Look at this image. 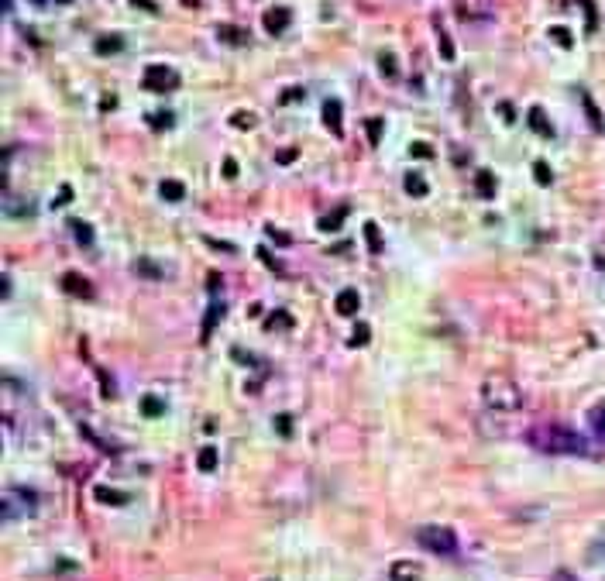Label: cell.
<instances>
[{"label": "cell", "mask_w": 605, "mask_h": 581, "mask_svg": "<svg viewBox=\"0 0 605 581\" xmlns=\"http://www.w3.org/2000/svg\"><path fill=\"white\" fill-rule=\"evenodd\" d=\"M341 114H344L341 100H327V103H323V124H327L337 138L344 134V120H341Z\"/></svg>", "instance_id": "obj_8"}, {"label": "cell", "mask_w": 605, "mask_h": 581, "mask_svg": "<svg viewBox=\"0 0 605 581\" xmlns=\"http://www.w3.org/2000/svg\"><path fill=\"white\" fill-rule=\"evenodd\" d=\"M334 310H337L341 316H354V313L361 310V296H358V289H341V292H337Z\"/></svg>", "instance_id": "obj_7"}, {"label": "cell", "mask_w": 605, "mask_h": 581, "mask_svg": "<svg viewBox=\"0 0 605 581\" xmlns=\"http://www.w3.org/2000/svg\"><path fill=\"white\" fill-rule=\"evenodd\" d=\"M344 217H347V206H337L334 213H327V217H320V231H337L341 224H344Z\"/></svg>", "instance_id": "obj_17"}, {"label": "cell", "mask_w": 605, "mask_h": 581, "mask_svg": "<svg viewBox=\"0 0 605 581\" xmlns=\"http://www.w3.org/2000/svg\"><path fill=\"white\" fill-rule=\"evenodd\" d=\"M134 7H141V10H148V14H159V3L155 0H131Z\"/></svg>", "instance_id": "obj_42"}, {"label": "cell", "mask_w": 605, "mask_h": 581, "mask_svg": "<svg viewBox=\"0 0 605 581\" xmlns=\"http://www.w3.org/2000/svg\"><path fill=\"white\" fill-rule=\"evenodd\" d=\"M550 38H554L561 48H571V45H575V38H571V31H568V28H550Z\"/></svg>", "instance_id": "obj_32"}, {"label": "cell", "mask_w": 605, "mask_h": 581, "mask_svg": "<svg viewBox=\"0 0 605 581\" xmlns=\"http://www.w3.org/2000/svg\"><path fill=\"white\" fill-rule=\"evenodd\" d=\"M220 313H224V299H213V303H210V310H206V316H203V341H210V334H213V327H217Z\"/></svg>", "instance_id": "obj_14"}, {"label": "cell", "mask_w": 605, "mask_h": 581, "mask_svg": "<svg viewBox=\"0 0 605 581\" xmlns=\"http://www.w3.org/2000/svg\"><path fill=\"white\" fill-rule=\"evenodd\" d=\"M197 465H200V472H213L217 468V447H203L197 454Z\"/></svg>", "instance_id": "obj_27"}, {"label": "cell", "mask_w": 605, "mask_h": 581, "mask_svg": "<svg viewBox=\"0 0 605 581\" xmlns=\"http://www.w3.org/2000/svg\"><path fill=\"white\" fill-rule=\"evenodd\" d=\"M296 159V148H286V152H279V162L286 166V162H293Z\"/></svg>", "instance_id": "obj_46"}, {"label": "cell", "mask_w": 605, "mask_h": 581, "mask_svg": "<svg viewBox=\"0 0 605 581\" xmlns=\"http://www.w3.org/2000/svg\"><path fill=\"white\" fill-rule=\"evenodd\" d=\"M368 341H372V330H368V327L361 323V327H358V330L351 334V341H347V344H351V348H361V344H368Z\"/></svg>", "instance_id": "obj_35"}, {"label": "cell", "mask_w": 605, "mask_h": 581, "mask_svg": "<svg viewBox=\"0 0 605 581\" xmlns=\"http://www.w3.org/2000/svg\"><path fill=\"white\" fill-rule=\"evenodd\" d=\"M59 3H73V0H59Z\"/></svg>", "instance_id": "obj_49"}, {"label": "cell", "mask_w": 605, "mask_h": 581, "mask_svg": "<svg viewBox=\"0 0 605 581\" xmlns=\"http://www.w3.org/2000/svg\"><path fill=\"white\" fill-rule=\"evenodd\" d=\"M162 413H165V402H162L159 395H141V416L155 420V416H162Z\"/></svg>", "instance_id": "obj_16"}, {"label": "cell", "mask_w": 605, "mask_h": 581, "mask_svg": "<svg viewBox=\"0 0 605 581\" xmlns=\"http://www.w3.org/2000/svg\"><path fill=\"white\" fill-rule=\"evenodd\" d=\"M475 190H478L482 199H492L496 190H499V183H496V176H492L489 169H478V172H475Z\"/></svg>", "instance_id": "obj_11"}, {"label": "cell", "mask_w": 605, "mask_h": 581, "mask_svg": "<svg viewBox=\"0 0 605 581\" xmlns=\"http://www.w3.org/2000/svg\"><path fill=\"white\" fill-rule=\"evenodd\" d=\"M35 506H38V495L31 488L14 485V488L3 492V519H24V516L35 512Z\"/></svg>", "instance_id": "obj_4"}, {"label": "cell", "mask_w": 605, "mask_h": 581, "mask_svg": "<svg viewBox=\"0 0 605 581\" xmlns=\"http://www.w3.org/2000/svg\"><path fill=\"white\" fill-rule=\"evenodd\" d=\"M379 69H382V73H386L389 80H392V76L399 73V66H396V59H392L389 52H382V55H379Z\"/></svg>", "instance_id": "obj_33"}, {"label": "cell", "mask_w": 605, "mask_h": 581, "mask_svg": "<svg viewBox=\"0 0 605 581\" xmlns=\"http://www.w3.org/2000/svg\"><path fill=\"white\" fill-rule=\"evenodd\" d=\"M403 186H406V193H409V196H426V179H423V176H416V172H406Z\"/></svg>", "instance_id": "obj_19"}, {"label": "cell", "mask_w": 605, "mask_h": 581, "mask_svg": "<svg viewBox=\"0 0 605 581\" xmlns=\"http://www.w3.org/2000/svg\"><path fill=\"white\" fill-rule=\"evenodd\" d=\"M389 578L392 581H419V568H416L413 561H396V564L389 568Z\"/></svg>", "instance_id": "obj_13"}, {"label": "cell", "mask_w": 605, "mask_h": 581, "mask_svg": "<svg viewBox=\"0 0 605 581\" xmlns=\"http://www.w3.org/2000/svg\"><path fill=\"white\" fill-rule=\"evenodd\" d=\"M124 48V38L120 35H100L97 42H93V52L97 55H117Z\"/></svg>", "instance_id": "obj_12"}, {"label": "cell", "mask_w": 605, "mask_h": 581, "mask_svg": "<svg viewBox=\"0 0 605 581\" xmlns=\"http://www.w3.org/2000/svg\"><path fill=\"white\" fill-rule=\"evenodd\" d=\"M224 176H227V179L237 176V162H234V159H224Z\"/></svg>", "instance_id": "obj_44"}, {"label": "cell", "mask_w": 605, "mask_h": 581, "mask_svg": "<svg viewBox=\"0 0 605 581\" xmlns=\"http://www.w3.org/2000/svg\"><path fill=\"white\" fill-rule=\"evenodd\" d=\"M265 234H269V238H272V241H279V244H289V241H293V238H289V234H286V231H279V227H276V224H269V227H265Z\"/></svg>", "instance_id": "obj_36"}, {"label": "cell", "mask_w": 605, "mask_h": 581, "mask_svg": "<svg viewBox=\"0 0 605 581\" xmlns=\"http://www.w3.org/2000/svg\"><path fill=\"white\" fill-rule=\"evenodd\" d=\"M159 193L165 196V199H172V203H179V199L186 196V186H183L179 179H165V183L159 186Z\"/></svg>", "instance_id": "obj_18"}, {"label": "cell", "mask_w": 605, "mask_h": 581, "mask_svg": "<svg viewBox=\"0 0 605 581\" xmlns=\"http://www.w3.org/2000/svg\"><path fill=\"white\" fill-rule=\"evenodd\" d=\"M526 440H530V447H536L543 454H575V458H602L605 454V444H595V440H588L568 427H554V423L533 427L526 433Z\"/></svg>", "instance_id": "obj_1"}, {"label": "cell", "mask_w": 605, "mask_h": 581, "mask_svg": "<svg viewBox=\"0 0 605 581\" xmlns=\"http://www.w3.org/2000/svg\"><path fill=\"white\" fill-rule=\"evenodd\" d=\"M231 124H234V127H241V131H248V127H255V114H248V110H237V114L231 117Z\"/></svg>", "instance_id": "obj_34"}, {"label": "cell", "mask_w": 605, "mask_h": 581, "mask_svg": "<svg viewBox=\"0 0 605 581\" xmlns=\"http://www.w3.org/2000/svg\"><path fill=\"white\" fill-rule=\"evenodd\" d=\"M300 97H302V90L300 87H293V90H286V93L279 97V103H293V100H300Z\"/></svg>", "instance_id": "obj_43"}, {"label": "cell", "mask_w": 605, "mask_h": 581, "mask_svg": "<svg viewBox=\"0 0 605 581\" xmlns=\"http://www.w3.org/2000/svg\"><path fill=\"white\" fill-rule=\"evenodd\" d=\"M499 114H503L505 124H512V120H516V110H512V103H509V100H503V103H499Z\"/></svg>", "instance_id": "obj_41"}, {"label": "cell", "mask_w": 605, "mask_h": 581, "mask_svg": "<svg viewBox=\"0 0 605 581\" xmlns=\"http://www.w3.org/2000/svg\"><path fill=\"white\" fill-rule=\"evenodd\" d=\"M93 495H97L100 502H114V506H124V502H127V495H124V492H114V488H107V485H97V488H93Z\"/></svg>", "instance_id": "obj_23"}, {"label": "cell", "mask_w": 605, "mask_h": 581, "mask_svg": "<svg viewBox=\"0 0 605 581\" xmlns=\"http://www.w3.org/2000/svg\"><path fill=\"white\" fill-rule=\"evenodd\" d=\"M533 176H536V183H540V186H550V183H554V176H550V166H547V162H533Z\"/></svg>", "instance_id": "obj_30"}, {"label": "cell", "mask_w": 605, "mask_h": 581, "mask_svg": "<svg viewBox=\"0 0 605 581\" xmlns=\"http://www.w3.org/2000/svg\"><path fill=\"white\" fill-rule=\"evenodd\" d=\"M148 124H152L155 131H165V127L176 124V117H172V110H155V114H148Z\"/></svg>", "instance_id": "obj_20"}, {"label": "cell", "mask_w": 605, "mask_h": 581, "mask_svg": "<svg viewBox=\"0 0 605 581\" xmlns=\"http://www.w3.org/2000/svg\"><path fill=\"white\" fill-rule=\"evenodd\" d=\"M588 561H592V564H605V533L599 537V540H595V544H592V551H588Z\"/></svg>", "instance_id": "obj_31"}, {"label": "cell", "mask_w": 605, "mask_h": 581, "mask_svg": "<svg viewBox=\"0 0 605 581\" xmlns=\"http://www.w3.org/2000/svg\"><path fill=\"white\" fill-rule=\"evenodd\" d=\"M440 55H444V59H447V62H451V59H454V42H451V38H447V35H440Z\"/></svg>", "instance_id": "obj_39"}, {"label": "cell", "mask_w": 605, "mask_h": 581, "mask_svg": "<svg viewBox=\"0 0 605 581\" xmlns=\"http://www.w3.org/2000/svg\"><path fill=\"white\" fill-rule=\"evenodd\" d=\"M416 544L423 551H430V554H447V557L458 554V537L447 526H419L416 530Z\"/></svg>", "instance_id": "obj_3"}, {"label": "cell", "mask_w": 605, "mask_h": 581, "mask_svg": "<svg viewBox=\"0 0 605 581\" xmlns=\"http://www.w3.org/2000/svg\"><path fill=\"white\" fill-rule=\"evenodd\" d=\"M365 127H368V145H382L386 120H382V117H368V120H365Z\"/></svg>", "instance_id": "obj_21"}, {"label": "cell", "mask_w": 605, "mask_h": 581, "mask_svg": "<svg viewBox=\"0 0 605 581\" xmlns=\"http://www.w3.org/2000/svg\"><path fill=\"white\" fill-rule=\"evenodd\" d=\"M409 152H413V155H419V159H430V155H433V148H430L426 141H416V145H413Z\"/></svg>", "instance_id": "obj_40"}, {"label": "cell", "mask_w": 605, "mask_h": 581, "mask_svg": "<svg viewBox=\"0 0 605 581\" xmlns=\"http://www.w3.org/2000/svg\"><path fill=\"white\" fill-rule=\"evenodd\" d=\"M554 581H575V578H571L568 571H557V575H554Z\"/></svg>", "instance_id": "obj_47"}, {"label": "cell", "mask_w": 605, "mask_h": 581, "mask_svg": "<svg viewBox=\"0 0 605 581\" xmlns=\"http://www.w3.org/2000/svg\"><path fill=\"white\" fill-rule=\"evenodd\" d=\"M138 272H141V276H148V279H162V269H159V265H152V262H138Z\"/></svg>", "instance_id": "obj_37"}, {"label": "cell", "mask_w": 605, "mask_h": 581, "mask_svg": "<svg viewBox=\"0 0 605 581\" xmlns=\"http://www.w3.org/2000/svg\"><path fill=\"white\" fill-rule=\"evenodd\" d=\"M69 199H73V190H69V186H62V193L55 196V206H66Z\"/></svg>", "instance_id": "obj_45"}, {"label": "cell", "mask_w": 605, "mask_h": 581, "mask_svg": "<svg viewBox=\"0 0 605 581\" xmlns=\"http://www.w3.org/2000/svg\"><path fill=\"white\" fill-rule=\"evenodd\" d=\"M526 124L540 134V138H554V124L547 120V114H543V107H530V114H526Z\"/></svg>", "instance_id": "obj_10"}, {"label": "cell", "mask_w": 605, "mask_h": 581, "mask_svg": "<svg viewBox=\"0 0 605 581\" xmlns=\"http://www.w3.org/2000/svg\"><path fill=\"white\" fill-rule=\"evenodd\" d=\"M289 21H293V10L289 7H269L265 17H262V24H265L269 35H282L289 28Z\"/></svg>", "instance_id": "obj_6"}, {"label": "cell", "mask_w": 605, "mask_h": 581, "mask_svg": "<svg viewBox=\"0 0 605 581\" xmlns=\"http://www.w3.org/2000/svg\"><path fill=\"white\" fill-rule=\"evenodd\" d=\"M578 3H581V10H585V28L595 31V28H599V10H595V3H592V0H578Z\"/></svg>", "instance_id": "obj_29"}, {"label": "cell", "mask_w": 605, "mask_h": 581, "mask_svg": "<svg viewBox=\"0 0 605 581\" xmlns=\"http://www.w3.org/2000/svg\"><path fill=\"white\" fill-rule=\"evenodd\" d=\"M581 103H585V114H588V124H592V127H595V131H599V134H602V131H605L602 110H599V107H595V100L588 97V93H581Z\"/></svg>", "instance_id": "obj_15"}, {"label": "cell", "mask_w": 605, "mask_h": 581, "mask_svg": "<svg viewBox=\"0 0 605 581\" xmlns=\"http://www.w3.org/2000/svg\"><path fill=\"white\" fill-rule=\"evenodd\" d=\"M69 227H73V234H76V241H80L83 248H90V244H93V227H90V224H83V220H73Z\"/></svg>", "instance_id": "obj_22"}, {"label": "cell", "mask_w": 605, "mask_h": 581, "mask_svg": "<svg viewBox=\"0 0 605 581\" xmlns=\"http://www.w3.org/2000/svg\"><path fill=\"white\" fill-rule=\"evenodd\" d=\"M141 87H145V90H152V93H169V90H176V87H179V73H176V69H169V66H162V62H155V66H148V69H145Z\"/></svg>", "instance_id": "obj_5"}, {"label": "cell", "mask_w": 605, "mask_h": 581, "mask_svg": "<svg viewBox=\"0 0 605 581\" xmlns=\"http://www.w3.org/2000/svg\"><path fill=\"white\" fill-rule=\"evenodd\" d=\"M265 327H269V330H289V327H293V316H289L286 310H279V313H272V316L265 320Z\"/></svg>", "instance_id": "obj_24"}, {"label": "cell", "mask_w": 605, "mask_h": 581, "mask_svg": "<svg viewBox=\"0 0 605 581\" xmlns=\"http://www.w3.org/2000/svg\"><path fill=\"white\" fill-rule=\"evenodd\" d=\"M62 289L69 292V296H80V299H90V296H93V286H90L83 276H76V272H66V276H62Z\"/></svg>", "instance_id": "obj_9"}, {"label": "cell", "mask_w": 605, "mask_h": 581, "mask_svg": "<svg viewBox=\"0 0 605 581\" xmlns=\"http://www.w3.org/2000/svg\"><path fill=\"white\" fill-rule=\"evenodd\" d=\"M365 238H368V248H372L375 255L386 248V241H382V234H379V227H375V224H365Z\"/></svg>", "instance_id": "obj_28"}, {"label": "cell", "mask_w": 605, "mask_h": 581, "mask_svg": "<svg viewBox=\"0 0 605 581\" xmlns=\"http://www.w3.org/2000/svg\"><path fill=\"white\" fill-rule=\"evenodd\" d=\"M482 399L492 413H519V406H523V392L505 375H489L482 386Z\"/></svg>", "instance_id": "obj_2"}, {"label": "cell", "mask_w": 605, "mask_h": 581, "mask_svg": "<svg viewBox=\"0 0 605 581\" xmlns=\"http://www.w3.org/2000/svg\"><path fill=\"white\" fill-rule=\"evenodd\" d=\"M28 3H35V7H45V0H28Z\"/></svg>", "instance_id": "obj_48"}, {"label": "cell", "mask_w": 605, "mask_h": 581, "mask_svg": "<svg viewBox=\"0 0 605 581\" xmlns=\"http://www.w3.org/2000/svg\"><path fill=\"white\" fill-rule=\"evenodd\" d=\"M588 423H592V430H595V433L605 440V402H599V406L588 413Z\"/></svg>", "instance_id": "obj_25"}, {"label": "cell", "mask_w": 605, "mask_h": 581, "mask_svg": "<svg viewBox=\"0 0 605 581\" xmlns=\"http://www.w3.org/2000/svg\"><path fill=\"white\" fill-rule=\"evenodd\" d=\"M276 430H279L282 437H289V433H293V416H276Z\"/></svg>", "instance_id": "obj_38"}, {"label": "cell", "mask_w": 605, "mask_h": 581, "mask_svg": "<svg viewBox=\"0 0 605 581\" xmlns=\"http://www.w3.org/2000/svg\"><path fill=\"white\" fill-rule=\"evenodd\" d=\"M217 35H220V42H231V45H241L244 42V31L241 28H231V24H220Z\"/></svg>", "instance_id": "obj_26"}]
</instances>
